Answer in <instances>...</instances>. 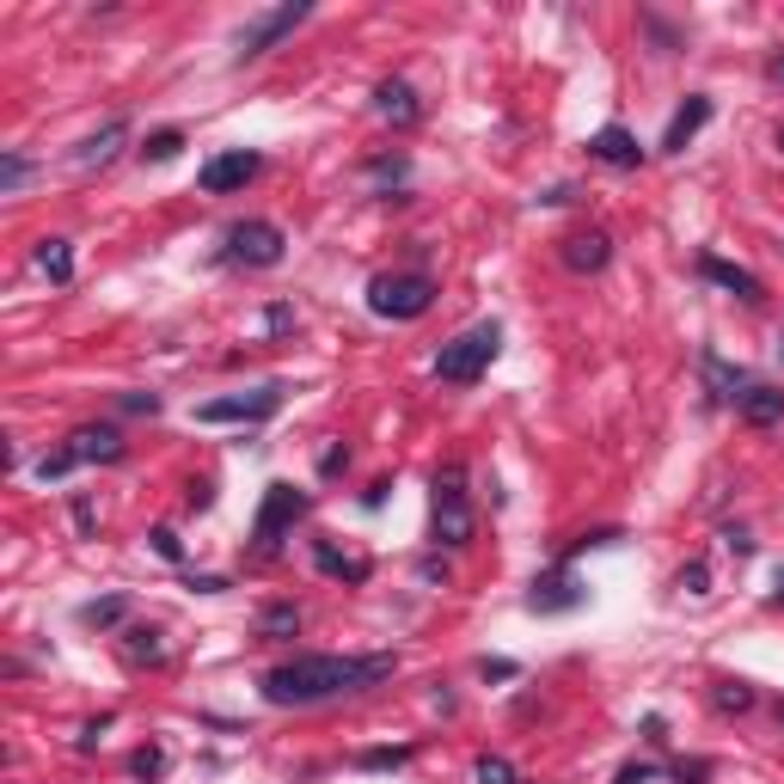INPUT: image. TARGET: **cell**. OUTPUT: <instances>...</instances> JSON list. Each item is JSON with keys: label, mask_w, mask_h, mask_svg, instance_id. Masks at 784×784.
I'll return each instance as SVG.
<instances>
[{"label": "cell", "mask_w": 784, "mask_h": 784, "mask_svg": "<svg viewBox=\"0 0 784 784\" xmlns=\"http://www.w3.org/2000/svg\"><path fill=\"white\" fill-rule=\"evenodd\" d=\"M313 564H320V576H332V583H356V588L374 576L368 558H349V552H337L332 540H313Z\"/></svg>", "instance_id": "obj_20"}, {"label": "cell", "mask_w": 784, "mask_h": 784, "mask_svg": "<svg viewBox=\"0 0 784 784\" xmlns=\"http://www.w3.org/2000/svg\"><path fill=\"white\" fill-rule=\"evenodd\" d=\"M772 81H778V86H784V55H772Z\"/></svg>", "instance_id": "obj_52"}, {"label": "cell", "mask_w": 784, "mask_h": 784, "mask_svg": "<svg viewBox=\"0 0 784 784\" xmlns=\"http://www.w3.org/2000/svg\"><path fill=\"white\" fill-rule=\"evenodd\" d=\"M258 173H264V154H258V147H227V154L202 160L197 190H202V197H233V190H245Z\"/></svg>", "instance_id": "obj_8"}, {"label": "cell", "mask_w": 784, "mask_h": 784, "mask_svg": "<svg viewBox=\"0 0 784 784\" xmlns=\"http://www.w3.org/2000/svg\"><path fill=\"white\" fill-rule=\"evenodd\" d=\"M479 675H484V680H521V662H509V656H484Z\"/></svg>", "instance_id": "obj_39"}, {"label": "cell", "mask_w": 784, "mask_h": 784, "mask_svg": "<svg viewBox=\"0 0 784 784\" xmlns=\"http://www.w3.org/2000/svg\"><path fill=\"white\" fill-rule=\"evenodd\" d=\"M619 540H625V527H595V533H583V540H576L571 552H564V558H558V564H576V558H583V552H595V545H619Z\"/></svg>", "instance_id": "obj_33"}, {"label": "cell", "mask_w": 784, "mask_h": 784, "mask_svg": "<svg viewBox=\"0 0 784 784\" xmlns=\"http://www.w3.org/2000/svg\"><path fill=\"white\" fill-rule=\"evenodd\" d=\"M67 472H74V460H67V453H62V448H55V453H43V460H38V479H43V484H55V479H67Z\"/></svg>", "instance_id": "obj_36"}, {"label": "cell", "mask_w": 784, "mask_h": 784, "mask_svg": "<svg viewBox=\"0 0 784 784\" xmlns=\"http://www.w3.org/2000/svg\"><path fill=\"white\" fill-rule=\"evenodd\" d=\"M160 772H166V748L160 742H142L129 754V778H160Z\"/></svg>", "instance_id": "obj_30"}, {"label": "cell", "mask_w": 784, "mask_h": 784, "mask_svg": "<svg viewBox=\"0 0 784 784\" xmlns=\"http://www.w3.org/2000/svg\"><path fill=\"white\" fill-rule=\"evenodd\" d=\"M723 552H735V558H754V533L730 521V527H723Z\"/></svg>", "instance_id": "obj_38"}, {"label": "cell", "mask_w": 784, "mask_h": 784, "mask_svg": "<svg viewBox=\"0 0 784 784\" xmlns=\"http://www.w3.org/2000/svg\"><path fill=\"white\" fill-rule=\"evenodd\" d=\"M74 527L93 533V503H86V496H74Z\"/></svg>", "instance_id": "obj_49"}, {"label": "cell", "mask_w": 784, "mask_h": 784, "mask_svg": "<svg viewBox=\"0 0 784 784\" xmlns=\"http://www.w3.org/2000/svg\"><path fill=\"white\" fill-rule=\"evenodd\" d=\"M576 607H588V583H583V576H571V564L533 576L527 613H545V619H552V613H576Z\"/></svg>", "instance_id": "obj_10"}, {"label": "cell", "mask_w": 784, "mask_h": 784, "mask_svg": "<svg viewBox=\"0 0 784 784\" xmlns=\"http://www.w3.org/2000/svg\"><path fill=\"white\" fill-rule=\"evenodd\" d=\"M472 533H479V515H472V496H466V466L448 460L429 479V540L441 552H466Z\"/></svg>", "instance_id": "obj_2"}, {"label": "cell", "mask_w": 784, "mask_h": 784, "mask_svg": "<svg viewBox=\"0 0 784 784\" xmlns=\"http://www.w3.org/2000/svg\"><path fill=\"white\" fill-rule=\"evenodd\" d=\"M711 778V760H680L675 766V784H704Z\"/></svg>", "instance_id": "obj_44"}, {"label": "cell", "mask_w": 784, "mask_h": 784, "mask_svg": "<svg viewBox=\"0 0 784 784\" xmlns=\"http://www.w3.org/2000/svg\"><path fill=\"white\" fill-rule=\"evenodd\" d=\"M675 588H680V595H711V571H704V558H687V564H680Z\"/></svg>", "instance_id": "obj_31"}, {"label": "cell", "mask_w": 784, "mask_h": 784, "mask_svg": "<svg viewBox=\"0 0 784 784\" xmlns=\"http://www.w3.org/2000/svg\"><path fill=\"white\" fill-rule=\"evenodd\" d=\"M754 699L760 692L748 687V680H718V687H711V711H718V718H742V711H754Z\"/></svg>", "instance_id": "obj_24"}, {"label": "cell", "mask_w": 784, "mask_h": 784, "mask_svg": "<svg viewBox=\"0 0 784 784\" xmlns=\"http://www.w3.org/2000/svg\"><path fill=\"white\" fill-rule=\"evenodd\" d=\"M778 356H784V337H778Z\"/></svg>", "instance_id": "obj_55"}, {"label": "cell", "mask_w": 784, "mask_h": 784, "mask_svg": "<svg viewBox=\"0 0 784 784\" xmlns=\"http://www.w3.org/2000/svg\"><path fill=\"white\" fill-rule=\"evenodd\" d=\"M699 276L711 282V289L735 294L742 306H760V301H766V282H760L754 270H742V264H730V258H718V252H699Z\"/></svg>", "instance_id": "obj_12"}, {"label": "cell", "mask_w": 784, "mask_h": 784, "mask_svg": "<svg viewBox=\"0 0 784 784\" xmlns=\"http://www.w3.org/2000/svg\"><path fill=\"white\" fill-rule=\"evenodd\" d=\"M496 349H503V325L496 320L466 325L460 337H448V344L436 349V380L441 386H479L484 368L496 362Z\"/></svg>", "instance_id": "obj_4"}, {"label": "cell", "mask_w": 784, "mask_h": 784, "mask_svg": "<svg viewBox=\"0 0 784 784\" xmlns=\"http://www.w3.org/2000/svg\"><path fill=\"white\" fill-rule=\"evenodd\" d=\"M282 252H289V233L276 221H233L221 245V264L233 270H276Z\"/></svg>", "instance_id": "obj_6"}, {"label": "cell", "mask_w": 784, "mask_h": 784, "mask_svg": "<svg viewBox=\"0 0 784 784\" xmlns=\"http://www.w3.org/2000/svg\"><path fill=\"white\" fill-rule=\"evenodd\" d=\"M772 607H784V564L772 571Z\"/></svg>", "instance_id": "obj_51"}, {"label": "cell", "mask_w": 784, "mask_h": 784, "mask_svg": "<svg viewBox=\"0 0 784 784\" xmlns=\"http://www.w3.org/2000/svg\"><path fill=\"white\" fill-rule=\"evenodd\" d=\"M772 142H778V147H784V123H778V135H772Z\"/></svg>", "instance_id": "obj_54"}, {"label": "cell", "mask_w": 784, "mask_h": 784, "mask_svg": "<svg viewBox=\"0 0 784 784\" xmlns=\"http://www.w3.org/2000/svg\"><path fill=\"white\" fill-rule=\"evenodd\" d=\"M117 405H123V411H129V417H160V393H117Z\"/></svg>", "instance_id": "obj_35"}, {"label": "cell", "mask_w": 784, "mask_h": 784, "mask_svg": "<svg viewBox=\"0 0 784 784\" xmlns=\"http://www.w3.org/2000/svg\"><path fill=\"white\" fill-rule=\"evenodd\" d=\"M772 711H778V723H784V699H778V704H772Z\"/></svg>", "instance_id": "obj_53"}, {"label": "cell", "mask_w": 784, "mask_h": 784, "mask_svg": "<svg viewBox=\"0 0 784 784\" xmlns=\"http://www.w3.org/2000/svg\"><path fill=\"white\" fill-rule=\"evenodd\" d=\"M436 294H441V282L429 270H380L368 282V313L374 320H393V325H411L436 306Z\"/></svg>", "instance_id": "obj_3"}, {"label": "cell", "mask_w": 784, "mask_h": 784, "mask_svg": "<svg viewBox=\"0 0 784 784\" xmlns=\"http://www.w3.org/2000/svg\"><path fill=\"white\" fill-rule=\"evenodd\" d=\"M711 111H718V105H711L704 93H687V98H680V111L668 117V129H662V154H687L692 135H699L704 123H711Z\"/></svg>", "instance_id": "obj_16"}, {"label": "cell", "mask_w": 784, "mask_h": 784, "mask_svg": "<svg viewBox=\"0 0 784 784\" xmlns=\"http://www.w3.org/2000/svg\"><path fill=\"white\" fill-rule=\"evenodd\" d=\"M105 730H111V718L86 723V730H81V754H93V748H98V735H105Z\"/></svg>", "instance_id": "obj_47"}, {"label": "cell", "mask_w": 784, "mask_h": 784, "mask_svg": "<svg viewBox=\"0 0 784 784\" xmlns=\"http://www.w3.org/2000/svg\"><path fill=\"white\" fill-rule=\"evenodd\" d=\"M656 772H662V766H650V760H625V766H619V778H613V784H650Z\"/></svg>", "instance_id": "obj_40"}, {"label": "cell", "mask_w": 784, "mask_h": 784, "mask_svg": "<svg viewBox=\"0 0 784 784\" xmlns=\"http://www.w3.org/2000/svg\"><path fill=\"white\" fill-rule=\"evenodd\" d=\"M185 509H190V515H202V509H215V484H209V479H197V484H190V491H185Z\"/></svg>", "instance_id": "obj_42"}, {"label": "cell", "mask_w": 784, "mask_h": 784, "mask_svg": "<svg viewBox=\"0 0 784 784\" xmlns=\"http://www.w3.org/2000/svg\"><path fill=\"white\" fill-rule=\"evenodd\" d=\"M294 631H301V607H294V600H270V607L258 613V638H270V644H289Z\"/></svg>", "instance_id": "obj_22"}, {"label": "cell", "mask_w": 784, "mask_h": 784, "mask_svg": "<svg viewBox=\"0 0 784 784\" xmlns=\"http://www.w3.org/2000/svg\"><path fill=\"white\" fill-rule=\"evenodd\" d=\"M699 368H704V393H711V405H735V399L748 393V386H754V380H748V368L723 362L718 349H704V356H699Z\"/></svg>", "instance_id": "obj_19"}, {"label": "cell", "mask_w": 784, "mask_h": 784, "mask_svg": "<svg viewBox=\"0 0 784 784\" xmlns=\"http://www.w3.org/2000/svg\"><path fill=\"white\" fill-rule=\"evenodd\" d=\"M374 111H380L393 129H417V123H424V98L411 93V81H380L374 86Z\"/></svg>", "instance_id": "obj_17"}, {"label": "cell", "mask_w": 784, "mask_h": 784, "mask_svg": "<svg viewBox=\"0 0 784 784\" xmlns=\"http://www.w3.org/2000/svg\"><path fill=\"white\" fill-rule=\"evenodd\" d=\"M386 496H393V479H374L368 491H362V509L374 515V509H386Z\"/></svg>", "instance_id": "obj_45"}, {"label": "cell", "mask_w": 784, "mask_h": 784, "mask_svg": "<svg viewBox=\"0 0 784 784\" xmlns=\"http://www.w3.org/2000/svg\"><path fill=\"white\" fill-rule=\"evenodd\" d=\"M735 417H742L748 429H778V424H784V386L754 380L742 399H735Z\"/></svg>", "instance_id": "obj_18"}, {"label": "cell", "mask_w": 784, "mask_h": 784, "mask_svg": "<svg viewBox=\"0 0 784 784\" xmlns=\"http://www.w3.org/2000/svg\"><path fill=\"white\" fill-rule=\"evenodd\" d=\"M368 178L380 185L386 202H399V197H393V185H405V178H411V160H405V154H380V160H368Z\"/></svg>", "instance_id": "obj_26"}, {"label": "cell", "mask_w": 784, "mask_h": 784, "mask_svg": "<svg viewBox=\"0 0 784 784\" xmlns=\"http://www.w3.org/2000/svg\"><path fill=\"white\" fill-rule=\"evenodd\" d=\"M123 656H129L135 668H160L166 662V638L154 631V625H129V631H123Z\"/></svg>", "instance_id": "obj_21"}, {"label": "cell", "mask_w": 784, "mask_h": 784, "mask_svg": "<svg viewBox=\"0 0 784 784\" xmlns=\"http://www.w3.org/2000/svg\"><path fill=\"white\" fill-rule=\"evenodd\" d=\"M306 19H313V7H306V0H289V7H270V13L245 19L240 38H233V67H245V62H258V55H270L294 25H306Z\"/></svg>", "instance_id": "obj_7"}, {"label": "cell", "mask_w": 784, "mask_h": 784, "mask_svg": "<svg viewBox=\"0 0 784 784\" xmlns=\"http://www.w3.org/2000/svg\"><path fill=\"white\" fill-rule=\"evenodd\" d=\"M282 411V386H258V393H227V399L197 405V424H270Z\"/></svg>", "instance_id": "obj_9"}, {"label": "cell", "mask_w": 784, "mask_h": 784, "mask_svg": "<svg viewBox=\"0 0 784 784\" xmlns=\"http://www.w3.org/2000/svg\"><path fill=\"white\" fill-rule=\"evenodd\" d=\"M558 264L571 270V276H600V270L613 264V240L600 233V227H588V233H571V240L558 245Z\"/></svg>", "instance_id": "obj_14"}, {"label": "cell", "mask_w": 784, "mask_h": 784, "mask_svg": "<svg viewBox=\"0 0 784 784\" xmlns=\"http://www.w3.org/2000/svg\"><path fill=\"white\" fill-rule=\"evenodd\" d=\"M448 564H441V558H424V564H417V583H424V588H448Z\"/></svg>", "instance_id": "obj_41"}, {"label": "cell", "mask_w": 784, "mask_h": 784, "mask_svg": "<svg viewBox=\"0 0 784 784\" xmlns=\"http://www.w3.org/2000/svg\"><path fill=\"white\" fill-rule=\"evenodd\" d=\"M540 202H545V209H564V202H576V190H571V185H552Z\"/></svg>", "instance_id": "obj_48"}, {"label": "cell", "mask_w": 784, "mask_h": 784, "mask_svg": "<svg viewBox=\"0 0 784 784\" xmlns=\"http://www.w3.org/2000/svg\"><path fill=\"white\" fill-rule=\"evenodd\" d=\"M356 766L362 772H399V766H411V748H362V754H356Z\"/></svg>", "instance_id": "obj_28"}, {"label": "cell", "mask_w": 784, "mask_h": 784, "mask_svg": "<svg viewBox=\"0 0 784 784\" xmlns=\"http://www.w3.org/2000/svg\"><path fill=\"white\" fill-rule=\"evenodd\" d=\"M644 742H668V723L662 718H644Z\"/></svg>", "instance_id": "obj_50"}, {"label": "cell", "mask_w": 784, "mask_h": 784, "mask_svg": "<svg viewBox=\"0 0 784 784\" xmlns=\"http://www.w3.org/2000/svg\"><path fill=\"white\" fill-rule=\"evenodd\" d=\"M67 460L74 466H117L123 453H129V441H123L117 424H81L74 436H67Z\"/></svg>", "instance_id": "obj_11"}, {"label": "cell", "mask_w": 784, "mask_h": 784, "mask_svg": "<svg viewBox=\"0 0 784 784\" xmlns=\"http://www.w3.org/2000/svg\"><path fill=\"white\" fill-rule=\"evenodd\" d=\"M31 258H38V270L55 282V289L74 282V245H67V240H38V252H31Z\"/></svg>", "instance_id": "obj_23"}, {"label": "cell", "mask_w": 784, "mask_h": 784, "mask_svg": "<svg viewBox=\"0 0 784 784\" xmlns=\"http://www.w3.org/2000/svg\"><path fill=\"white\" fill-rule=\"evenodd\" d=\"M399 675V656L374 650V656H289L276 662L258 687H264V704H325V699H349V692H368L380 680Z\"/></svg>", "instance_id": "obj_1"}, {"label": "cell", "mask_w": 784, "mask_h": 784, "mask_svg": "<svg viewBox=\"0 0 784 784\" xmlns=\"http://www.w3.org/2000/svg\"><path fill=\"white\" fill-rule=\"evenodd\" d=\"M147 545H154V558H166V564H185V540H178L173 527H147Z\"/></svg>", "instance_id": "obj_32"}, {"label": "cell", "mask_w": 784, "mask_h": 784, "mask_svg": "<svg viewBox=\"0 0 784 784\" xmlns=\"http://www.w3.org/2000/svg\"><path fill=\"white\" fill-rule=\"evenodd\" d=\"M337 472H349V448H344V441H332V448L320 453V479H337Z\"/></svg>", "instance_id": "obj_37"}, {"label": "cell", "mask_w": 784, "mask_h": 784, "mask_svg": "<svg viewBox=\"0 0 784 784\" xmlns=\"http://www.w3.org/2000/svg\"><path fill=\"white\" fill-rule=\"evenodd\" d=\"M306 509H313L306 491H294V484H282V479L264 484V503H258V515H252V552L258 558H276L282 540L306 521Z\"/></svg>", "instance_id": "obj_5"}, {"label": "cell", "mask_w": 784, "mask_h": 784, "mask_svg": "<svg viewBox=\"0 0 784 784\" xmlns=\"http://www.w3.org/2000/svg\"><path fill=\"white\" fill-rule=\"evenodd\" d=\"M472 784H515V766H509L503 754H484L479 766H472Z\"/></svg>", "instance_id": "obj_34"}, {"label": "cell", "mask_w": 784, "mask_h": 784, "mask_svg": "<svg viewBox=\"0 0 784 784\" xmlns=\"http://www.w3.org/2000/svg\"><path fill=\"white\" fill-rule=\"evenodd\" d=\"M588 154H595L600 166H613V173H638L644 166V147L625 123H600V129L588 135Z\"/></svg>", "instance_id": "obj_13"}, {"label": "cell", "mask_w": 784, "mask_h": 784, "mask_svg": "<svg viewBox=\"0 0 784 784\" xmlns=\"http://www.w3.org/2000/svg\"><path fill=\"white\" fill-rule=\"evenodd\" d=\"M190 595H227V588H233V583H227V576H190Z\"/></svg>", "instance_id": "obj_46"}, {"label": "cell", "mask_w": 784, "mask_h": 784, "mask_svg": "<svg viewBox=\"0 0 784 784\" xmlns=\"http://www.w3.org/2000/svg\"><path fill=\"white\" fill-rule=\"evenodd\" d=\"M178 154H185V129H154L142 142V160L147 166H166V160H178Z\"/></svg>", "instance_id": "obj_27"}, {"label": "cell", "mask_w": 784, "mask_h": 784, "mask_svg": "<svg viewBox=\"0 0 784 784\" xmlns=\"http://www.w3.org/2000/svg\"><path fill=\"white\" fill-rule=\"evenodd\" d=\"M123 619H129V595H105V600H86L81 607V625H93V631H111Z\"/></svg>", "instance_id": "obj_25"}, {"label": "cell", "mask_w": 784, "mask_h": 784, "mask_svg": "<svg viewBox=\"0 0 784 784\" xmlns=\"http://www.w3.org/2000/svg\"><path fill=\"white\" fill-rule=\"evenodd\" d=\"M289 325H294V306H282V301H276V306H264V332H270V337H282Z\"/></svg>", "instance_id": "obj_43"}, {"label": "cell", "mask_w": 784, "mask_h": 784, "mask_svg": "<svg viewBox=\"0 0 784 784\" xmlns=\"http://www.w3.org/2000/svg\"><path fill=\"white\" fill-rule=\"evenodd\" d=\"M25 178H31V160L19 154V147H7V154H0V197H19Z\"/></svg>", "instance_id": "obj_29"}, {"label": "cell", "mask_w": 784, "mask_h": 784, "mask_svg": "<svg viewBox=\"0 0 784 784\" xmlns=\"http://www.w3.org/2000/svg\"><path fill=\"white\" fill-rule=\"evenodd\" d=\"M123 147H129V123H123V117H111L105 129H98V135H86V142L74 147V154H67V166H74V173H98V166H111V160H117Z\"/></svg>", "instance_id": "obj_15"}]
</instances>
